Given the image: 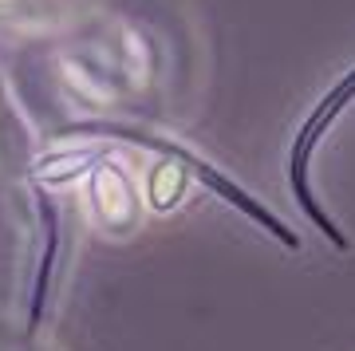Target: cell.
Returning a JSON list of instances; mask_svg holds the SVG:
<instances>
[{"instance_id":"obj_1","label":"cell","mask_w":355,"mask_h":351,"mask_svg":"<svg viewBox=\"0 0 355 351\" xmlns=\"http://www.w3.org/2000/svg\"><path fill=\"white\" fill-rule=\"evenodd\" d=\"M352 103H355V67L343 71V76L316 99V107L304 114V123L296 126V135H292L288 162H284V178H288V189H292V198H296V205L304 209V217L312 221V229H320L340 252L352 249V241H347V233L331 221L328 209L320 205L316 189H312V158H316V146L324 142V135L331 130V123H336Z\"/></svg>"},{"instance_id":"obj_2","label":"cell","mask_w":355,"mask_h":351,"mask_svg":"<svg viewBox=\"0 0 355 351\" xmlns=\"http://www.w3.org/2000/svg\"><path fill=\"white\" fill-rule=\"evenodd\" d=\"M0 351H40V348L32 343V332H28V336H16L12 327H8V332L0 327Z\"/></svg>"}]
</instances>
